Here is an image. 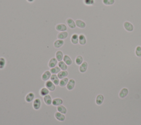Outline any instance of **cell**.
Returning <instances> with one entry per match:
<instances>
[{"instance_id":"7402d4cb","label":"cell","mask_w":141,"mask_h":125,"mask_svg":"<svg viewBox=\"0 0 141 125\" xmlns=\"http://www.w3.org/2000/svg\"><path fill=\"white\" fill-rule=\"evenodd\" d=\"M63 60L67 65H71L72 64V60L69 56L68 55H65L63 57Z\"/></svg>"},{"instance_id":"484cf974","label":"cell","mask_w":141,"mask_h":125,"mask_svg":"<svg viewBox=\"0 0 141 125\" xmlns=\"http://www.w3.org/2000/svg\"><path fill=\"white\" fill-rule=\"evenodd\" d=\"M68 79L67 77H65V78H63L62 79H61V80L60 81V83H59V85L60 87H63L66 86H67V83L68 82Z\"/></svg>"},{"instance_id":"3957f363","label":"cell","mask_w":141,"mask_h":125,"mask_svg":"<svg viewBox=\"0 0 141 125\" xmlns=\"http://www.w3.org/2000/svg\"><path fill=\"white\" fill-rule=\"evenodd\" d=\"M55 29L56 30L59 31V32H63V31H66L67 27L64 24H59L56 25Z\"/></svg>"},{"instance_id":"44dd1931","label":"cell","mask_w":141,"mask_h":125,"mask_svg":"<svg viewBox=\"0 0 141 125\" xmlns=\"http://www.w3.org/2000/svg\"><path fill=\"white\" fill-rule=\"evenodd\" d=\"M71 42L73 44H77L79 43V36L76 34V33H74L72 35L71 38Z\"/></svg>"},{"instance_id":"8fae6325","label":"cell","mask_w":141,"mask_h":125,"mask_svg":"<svg viewBox=\"0 0 141 125\" xmlns=\"http://www.w3.org/2000/svg\"><path fill=\"white\" fill-rule=\"evenodd\" d=\"M76 27L80 28V29H84L86 27V24L85 22L80 19H77L76 20Z\"/></svg>"},{"instance_id":"9a60e30c","label":"cell","mask_w":141,"mask_h":125,"mask_svg":"<svg viewBox=\"0 0 141 125\" xmlns=\"http://www.w3.org/2000/svg\"><path fill=\"white\" fill-rule=\"evenodd\" d=\"M68 75V72L67 70L60 71V72L57 74V76L59 79H62L63 78L66 77Z\"/></svg>"},{"instance_id":"ba28073f","label":"cell","mask_w":141,"mask_h":125,"mask_svg":"<svg viewBox=\"0 0 141 125\" xmlns=\"http://www.w3.org/2000/svg\"><path fill=\"white\" fill-rule=\"evenodd\" d=\"M129 94V90L126 88H123L120 91L119 93V97L121 99H123Z\"/></svg>"},{"instance_id":"6da1fadb","label":"cell","mask_w":141,"mask_h":125,"mask_svg":"<svg viewBox=\"0 0 141 125\" xmlns=\"http://www.w3.org/2000/svg\"><path fill=\"white\" fill-rule=\"evenodd\" d=\"M45 87L51 92H53L56 89V85L51 81H50V80L46 81Z\"/></svg>"},{"instance_id":"9c48e42d","label":"cell","mask_w":141,"mask_h":125,"mask_svg":"<svg viewBox=\"0 0 141 125\" xmlns=\"http://www.w3.org/2000/svg\"><path fill=\"white\" fill-rule=\"evenodd\" d=\"M51 81L53 82L56 86L59 85L60 83V79L58 77L57 75L56 74H52L51 75V76L50 77Z\"/></svg>"},{"instance_id":"4fadbf2b","label":"cell","mask_w":141,"mask_h":125,"mask_svg":"<svg viewBox=\"0 0 141 125\" xmlns=\"http://www.w3.org/2000/svg\"><path fill=\"white\" fill-rule=\"evenodd\" d=\"M88 68V63L86 61H84L83 62L82 64L80 65V68H79V70L82 73H84Z\"/></svg>"},{"instance_id":"836d02e7","label":"cell","mask_w":141,"mask_h":125,"mask_svg":"<svg viewBox=\"0 0 141 125\" xmlns=\"http://www.w3.org/2000/svg\"><path fill=\"white\" fill-rule=\"evenodd\" d=\"M84 4L86 5H93L95 2L94 0H83Z\"/></svg>"},{"instance_id":"5b68a950","label":"cell","mask_w":141,"mask_h":125,"mask_svg":"<svg viewBox=\"0 0 141 125\" xmlns=\"http://www.w3.org/2000/svg\"><path fill=\"white\" fill-rule=\"evenodd\" d=\"M75 84H76V82L74 79H70L68 81V82L67 83L66 86L67 89L69 91H72L74 88Z\"/></svg>"},{"instance_id":"d4e9b609","label":"cell","mask_w":141,"mask_h":125,"mask_svg":"<svg viewBox=\"0 0 141 125\" xmlns=\"http://www.w3.org/2000/svg\"><path fill=\"white\" fill-rule=\"evenodd\" d=\"M59 67L62 70H66L68 69V65L64 62L63 61H60L58 63Z\"/></svg>"},{"instance_id":"5bb4252c","label":"cell","mask_w":141,"mask_h":125,"mask_svg":"<svg viewBox=\"0 0 141 125\" xmlns=\"http://www.w3.org/2000/svg\"><path fill=\"white\" fill-rule=\"evenodd\" d=\"M68 36V33L67 31H63L60 32L57 35V38L60 40H65Z\"/></svg>"},{"instance_id":"7a4b0ae2","label":"cell","mask_w":141,"mask_h":125,"mask_svg":"<svg viewBox=\"0 0 141 125\" xmlns=\"http://www.w3.org/2000/svg\"><path fill=\"white\" fill-rule=\"evenodd\" d=\"M123 27L126 30L129 31V32L132 31L133 30V29H134V27H133L132 24H131L129 22H125L123 23Z\"/></svg>"},{"instance_id":"ac0fdd59","label":"cell","mask_w":141,"mask_h":125,"mask_svg":"<svg viewBox=\"0 0 141 125\" xmlns=\"http://www.w3.org/2000/svg\"><path fill=\"white\" fill-rule=\"evenodd\" d=\"M34 97H35V96L33 93L31 92V93H28L25 98V101L28 103H31L34 100Z\"/></svg>"},{"instance_id":"d6986e66","label":"cell","mask_w":141,"mask_h":125,"mask_svg":"<svg viewBox=\"0 0 141 125\" xmlns=\"http://www.w3.org/2000/svg\"><path fill=\"white\" fill-rule=\"evenodd\" d=\"M64 44V41L63 40H60V39H58V40H56L54 43V46L56 48H59L61 47Z\"/></svg>"},{"instance_id":"7c38bea8","label":"cell","mask_w":141,"mask_h":125,"mask_svg":"<svg viewBox=\"0 0 141 125\" xmlns=\"http://www.w3.org/2000/svg\"><path fill=\"white\" fill-rule=\"evenodd\" d=\"M55 117L58 121H64L65 120V116L60 112H56L55 114Z\"/></svg>"},{"instance_id":"f1b7e54d","label":"cell","mask_w":141,"mask_h":125,"mask_svg":"<svg viewBox=\"0 0 141 125\" xmlns=\"http://www.w3.org/2000/svg\"><path fill=\"white\" fill-rule=\"evenodd\" d=\"M60 71H61V69L59 66H56L54 68H51L50 71L52 74H57L59 72H60Z\"/></svg>"},{"instance_id":"603a6c76","label":"cell","mask_w":141,"mask_h":125,"mask_svg":"<svg viewBox=\"0 0 141 125\" xmlns=\"http://www.w3.org/2000/svg\"><path fill=\"white\" fill-rule=\"evenodd\" d=\"M55 57H56V58L57 60V61H62L63 60V57H64L63 52H62L61 51H57L56 52Z\"/></svg>"},{"instance_id":"f546056e","label":"cell","mask_w":141,"mask_h":125,"mask_svg":"<svg viewBox=\"0 0 141 125\" xmlns=\"http://www.w3.org/2000/svg\"><path fill=\"white\" fill-rule=\"evenodd\" d=\"M75 62L76 64L78 65H80L83 62V58L81 55H78L77 57L76 58V60H75Z\"/></svg>"},{"instance_id":"ffe728a7","label":"cell","mask_w":141,"mask_h":125,"mask_svg":"<svg viewBox=\"0 0 141 125\" xmlns=\"http://www.w3.org/2000/svg\"><path fill=\"white\" fill-rule=\"evenodd\" d=\"M79 43L80 45H85L86 43V36L83 34L79 35Z\"/></svg>"},{"instance_id":"cb8c5ba5","label":"cell","mask_w":141,"mask_h":125,"mask_svg":"<svg viewBox=\"0 0 141 125\" xmlns=\"http://www.w3.org/2000/svg\"><path fill=\"white\" fill-rule=\"evenodd\" d=\"M44 101L46 105H50L52 104V98L49 94L46 95L44 97Z\"/></svg>"},{"instance_id":"d6a6232c","label":"cell","mask_w":141,"mask_h":125,"mask_svg":"<svg viewBox=\"0 0 141 125\" xmlns=\"http://www.w3.org/2000/svg\"><path fill=\"white\" fill-rule=\"evenodd\" d=\"M103 3L107 5H112L114 4L115 0H103Z\"/></svg>"},{"instance_id":"8992f818","label":"cell","mask_w":141,"mask_h":125,"mask_svg":"<svg viewBox=\"0 0 141 125\" xmlns=\"http://www.w3.org/2000/svg\"><path fill=\"white\" fill-rule=\"evenodd\" d=\"M51 76V73L50 71H45L41 76V79L44 81H47L50 79Z\"/></svg>"},{"instance_id":"2e32d148","label":"cell","mask_w":141,"mask_h":125,"mask_svg":"<svg viewBox=\"0 0 141 125\" xmlns=\"http://www.w3.org/2000/svg\"><path fill=\"white\" fill-rule=\"evenodd\" d=\"M63 104V100L61 98H55L52 100V104L54 106H59Z\"/></svg>"},{"instance_id":"1f68e13d","label":"cell","mask_w":141,"mask_h":125,"mask_svg":"<svg viewBox=\"0 0 141 125\" xmlns=\"http://www.w3.org/2000/svg\"><path fill=\"white\" fill-rule=\"evenodd\" d=\"M135 54L137 57H141V47L138 46H137L135 49Z\"/></svg>"},{"instance_id":"e575fe53","label":"cell","mask_w":141,"mask_h":125,"mask_svg":"<svg viewBox=\"0 0 141 125\" xmlns=\"http://www.w3.org/2000/svg\"><path fill=\"white\" fill-rule=\"evenodd\" d=\"M28 2H33L34 1V0H27Z\"/></svg>"},{"instance_id":"83f0119b","label":"cell","mask_w":141,"mask_h":125,"mask_svg":"<svg viewBox=\"0 0 141 125\" xmlns=\"http://www.w3.org/2000/svg\"><path fill=\"white\" fill-rule=\"evenodd\" d=\"M50 91L49 90V89L46 88V87H44V88H41L40 91V94L41 96H45L46 95L49 94V93Z\"/></svg>"},{"instance_id":"277c9868","label":"cell","mask_w":141,"mask_h":125,"mask_svg":"<svg viewBox=\"0 0 141 125\" xmlns=\"http://www.w3.org/2000/svg\"><path fill=\"white\" fill-rule=\"evenodd\" d=\"M66 24L68 26V27L71 29H75L76 27V22H74L72 18H67L66 20Z\"/></svg>"},{"instance_id":"52a82bcc","label":"cell","mask_w":141,"mask_h":125,"mask_svg":"<svg viewBox=\"0 0 141 125\" xmlns=\"http://www.w3.org/2000/svg\"><path fill=\"white\" fill-rule=\"evenodd\" d=\"M41 102L40 99L39 98L35 99L33 102V108L35 110H39L41 107Z\"/></svg>"},{"instance_id":"30bf717a","label":"cell","mask_w":141,"mask_h":125,"mask_svg":"<svg viewBox=\"0 0 141 125\" xmlns=\"http://www.w3.org/2000/svg\"><path fill=\"white\" fill-rule=\"evenodd\" d=\"M57 61H58L56 58H51V59L49 60V62L48 63L49 67L50 69L55 67L57 64Z\"/></svg>"},{"instance_id":"4dcf8cb0","label":"cell","mask_w":141,"mask_h":125,"mask_svg":"<svg viewBox=\"0 0 141 125\" xmlns=\"http://www.w3.org/2000/svg\"><path fill=\"white\" fill-rule=\"evenodd\" d=\"M6 65V60L4 58H0V69H3Z\"/></svg>"},{"instance_id":"e0dca14e","label":"cell","mask_w":141,"mask_h":125,"mask_svg":"<svg viewBox=\"0 0 141 125\" xmlns=\"http://www.w3.org/2000/svg\"><path fill=\"white\" fill-rule=\"evenodd\" d=\"M104 97L102 94L98 95L97 98H96V104L98 105H100L103 104L104 102Z\"/></svg>"},{"instance_id":"4316f807","label":"cell","mask_w":141,"mask_h":125,"mask_svg":"<svg viewBox=\"0 0 141 125\" xmlns=\"http://www.w3.org/2000/svg\"><path fill=\"white\" fill-rule=\"evenodd\" d=\"M57 110L58 112H60V113L63 114L64 115L67 113V109L65 107L62 105L58 106L57 108Z\"/></svg>"}]
</instances>
